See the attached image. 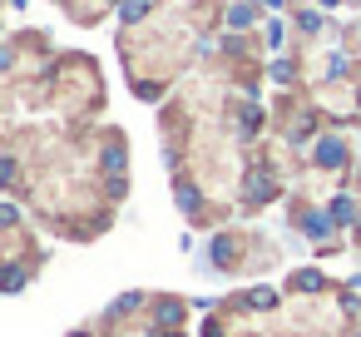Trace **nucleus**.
<instances>
[{"instance_id": "obj_2", "label": "nucleus", "mask_w": 361, "mask_h": 337, "mask_svg": "<svg viewBox=\"0 0 361 337\" xmlns=\"http://www.w3.org/2000/svg\"><path fill=\"white\" fill-rule=\"evenodd\" d=\"M331 218H336V223H351V218H356L351 199H336V203H331Z\"/></svg>"}, {"instance_id": "obj_1", "label": "nucleus", "mask_w": 361, "mask_h": 337, "mask_svg": "<svg viewBox=\"0 0 361 337\" xmlns=\"http://www.w3.org/2000/svg\"><path fill=\"white\" fill-rule=\"evenodd\" d=\"M317 159H322V164H341V159H346V149H341L336 139H326V144L317 149Z\"/></svg>"}]
</instances>
